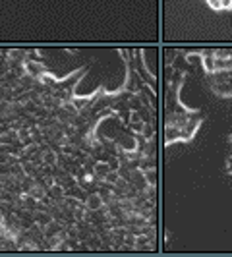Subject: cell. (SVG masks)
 <instances>
[{
  "label": "cell",
  "mask_w": 232,
  "mask_h": 257,
  "mask_svg": "<svg viewBox=\"0 0 232 257\" xmlns=\"http://www.w3.org/2000/svg\"><path fill=\"white\" fill-rule=\"evenodd\" d=\"M27 70L35 74V72H39V70H41V66H37V64H27Z\"/></svg>",
  "instance_id": "3"
},
{
  "label": "cell",
  "mask_w": 232,
  "mask_h": 257,
  "mask_svg": "<svg viewBox=\"0 0 232 257\" xmlns=\"http://www.w3.org/2000/svg\"><path fill=\"white\" fill-rule=\"evenodd\" d=\"M220 6H222V10H230L232 8V0H219Z\"/></svg>",
  "instance_id": "2"
},
{
  "label": "cell",
  "mask_w": 232,
  "mask_h": 257,
  "mask_svg": "<svg viewBox=\"0 0 232 257\" xmlns=\"http://www.w3.org/2000/svg\"><path fill=\"white\" fill-rule=\"evenodd\" d=\"M87 205H89V209H99V207H101V197H99V195H93V197H89Z\"/></svg>",
  "instance_id": "1"
}]
</instances>
